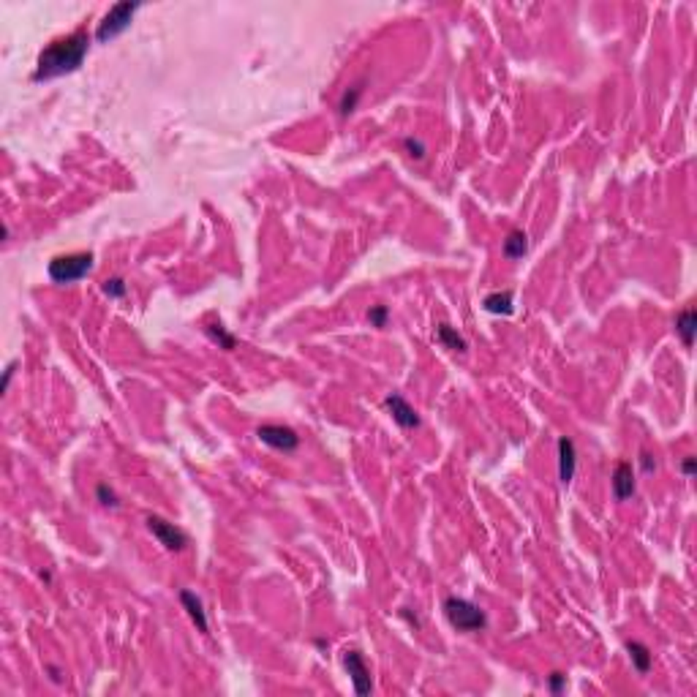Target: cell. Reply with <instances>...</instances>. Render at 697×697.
Masks as SVG:
<instances>
[{
	"mask_svg": "<svg viewBox=\"0 0 697 697\" xmlns=\"http://www.w3.org/2000/svg\"><path fill=\"white\" fill-rule=\"evenodd\" d=\"M88 47H90L88 33H71V36L52 41V44L38 55L33 79H36V82H44V79H57V76L76 71V68L82 66L85 55H88Z\"/></svg>",
	"mask_w": 697,
	"mask_h": 697,
	"instance_id": "6da1fadb",
	"label": "cell"
},
{
	"mask_svg": "<svg viewBox=\"0 0 697 697\" xmlns=\"http://www.w3.org/2000/svg\"><path fill=\"white\" fill-rule=\"evenodd\" d=\"M444 616L460 632H482L488 626L485 610L479 604L469 602V600H460V597H447L444 600Z\"/></svg>",
	"mask_w": 697,
	"mask_h": 697,
	"instance_id": "7a4b0ae2",
	"label": "cell"
},
{
	"mask_svg": "<svg viewBox=\"0 0 697 697\" xmlns=\"http://www.w3.org/2000/svg\"><path fill=\"white\" fill-rule=\"evenodd\" d=\"M93 254H66L55 256L49 262V278L55 283H74L82 281L93 270Z\"/></svg>",
	"mask_w": 697,
	"mask_h": 697,
	"instance_id": "3957f363",
	"label": "cell"
},
{
	"mask_svg": "<svg viewBox=\"0 0 697 697\" xmlns=\"http://www.w3.org/2000/svg\"><path fill=\"white\" fill-rule=\"evenodd\" d=\"M139 11V3H131V0H123V3H114L112 8L107 11V17L98 22V30H95V38L101 44L112 41L114 36H120L129 25H131L133 14Z\"/></svg>",
	"mask_w": 697,
	"mask_h": 697,
	"instance_id": "277c9868",
	"label": "cell"
},
{
	"mask_svg": "<svg viewBox=\"0 0 697 697\" xmlns=\"http://www.w3.org/2000/svg\"><path fill=\"white\" fill-rule=\"evenodd\" d=\"M148 528H150L153 537L167 547V550H172V553H177V550H183V547L189 545L186 531L177 528L174 523H169V520H164V518H158V515H150V518H148Z\"/></svg>",
	"mask_w": 697,
	"mask_h": 697,
	"instance_id": "5b68a950",
	"label": "cell"
},
{
	"mask_svg": "<svg viewBox=\"0 0 697 697\" xmlns=\"http://www.w3.org/2000/svg\"><path fill=\"white\" fill-rule=\"evenodd\" d=\"M256 436H259V441H264L267 447L281 450V453H294L300 447V436L294 434L292 428H286V425H262L256 431Z\"/></svg>",
	"mask_w": 697,
	"mask_h": 697,
	"instance_id": "8992f818",
	"label": "cell"
},
{
	"mask_svg": "<svg viewBox=\"0 0 697 697\" xmlns=\"http://www.w3.org/2000/svg\"><path fill=\"white\" fill-rule=\"evenodd\" d=\"M343 665H346V670H349V676H352L355 692H357V695H371L374 684H371V673H368V667H365L362 654H359V651H346V654H343Z\"/></svg>",
	"mask_w": 697,
	"mask_h": 697,
	"instance_id": "52a82bcc",
	"label": "cell"
},
{
	"mask_svg": "<svg viewBox=\"0 0 697 697\" xmlns=\"http://www.w3.org/2000/svg\"><path fill=\"white\" fill-rule=\"evenodd\" d=\"M384 409L393 415V419H395L400 428H417L419 425V417H417L415 406H409V400L400 398L398 393L384 398Z\"/></svg>",
	"mask_w": 697,
	"mask_h": 697,
	"instance_id": "ba28073f",
	"label": "cell"
},
{
	"mask_svg": "<svg viewBox=\"0 0 697 697\" xmlns=\"http://www.w3.org/2000/svg\"><path fill=\"white\" fill-rule=\"evenodd\" d=\"M632 493H635V471L626 460H621L613 471V496L619 501H626Z\"/></svg>",
	"mask_w": 697,
	"mask_h": 697,
	"instance_id": "9c48e42d",
	"label": "cell"
},
{
	"mask_svg": "<svg viewBox=\"0 0 697 697\" xmlns=\"http://www.w3.org/2000/svg\"><path fill=\"white\" fill-rule=\"evenodd\" d=\"M575 463H578L575 444H572V439L561 436V439H559V477H561L564 485H569L572 477H575Z\"/></svg>",
	"mask_w": 697,
	"mask_h": 697,
	"instance_id": "30bf717a",
	"label": "cell"
},
{
	"mask_svg": "<svg viewBox=\"0 0 697 697\" xmlns=\"http://www.w3.org/2000/svg\"><path fill=\"white\" fill-rule=\"evenodd\" d=\"M482 308L496 316H509L515 311V294L512 292H493L482 300Z\"/></svg>",
	"mask_w": 697,
	"mask_h": 697,
	"instance_id": "8fae6325",
	"label": "cell"
},
{
	"mask_svg": "<svg viewBox=\"0 0 697 697\" xmlns=\"http://www.w3.org/2000/svg\"><path fill=\"white\" fill-rule=\"evenodd\" d=\"M180 602H183V607L189 610L191 621L196 624V629H199V632H208V616H205L202 600H199L193 591H180Z\"/></svg>",
	"mask_w": 697,
	"mask_h": 697,
	"instance_id": "7c38bea8",
	"label": "cell"
},
{
	"mask_svg": "<svg viewBox=\"0 0 697 697\" xmlns=\"http://www.w3.org/2000/svg\"><path fill=\"white\" fill-rule=\"evenodd\" d=\"M676 333L681 335L684 346H692V343H695V333H697L695 308H684L679 316H676Z\"/></svg>",
	"mask_w": 697,
	"mask_h": 697,
	"instance_id": "4fadbf2b",
	"label": "cell"
},
{
	"mask_svg": "<svg viewBox=\"0 0 697 697\" xmlns=\"http://www.w3.org/2000/svg\"><path fill=\"white\" fill-rule=\"evenodd\" d=\"M528 251V234L526 232H520V229H515V232H509L507 240H504V256L507 259H523Z\"/></svg>",
	"mask_w": 697,
	"mask_h": 697,
	"instance_id": "5bb4252c",
	"label": "cell"
},
{
	"mask_svg": "<svg viewBox=\"0 0 697 697\" xmlns=\"http://www.w3.org/2000/svg\"><path fill=\"white\" fill-rule=\"evenodd\" d=\"M436 340L444 346V349H450V352H466V340L458 335V330L450 327V324H439L436 327Z\"/></svg>",
	"mask_w": 697,
	"mask_h": 697,
	"instance_id": "9a60e30c",
	"label": "cell"
},
{
	"mask_svg": "<svg viewBox=\"0 0 697 697\" xmlns=\"http://www.w3.org/2000/svg\"><path fill=\"white\" fill-rule=\"evenodd\" d=\"M626 651H629V660L635 665V670L638 673H648V667H651V651L638 641L626 643Z\"/></svg>",
	"mask_w": 697,
	"mask_h": 697,
	"instance_id": "2e32d148",
	"label": "cell"
},
{
	"mask_svg": "<svg viewBox=\"0 0 697 697\" xmlns=\"http://www.w3.org/2000/svg\"><path fill=\"white\" fill-rule=\"evenodd\" d=\"M205 333H208V338L213 340V343H218L221 349H234V338L224 330V324H210V327H205Z\"/></svg>",
	"mask_w": 697,
	"mask_h": 697,
	"instance_id": "e0dca14e",
	"label": "cell"
},
{
	"mask_svg": "<svg viewBox=\"0 0 697 697\" xmlns=\"http://www.w3.org/2000/svg\"><path fill=\"white\" fill-rule=\"evenodd\" d=\"M104 294L112 297V300L126 297V281H123V278H109V281L104 283Z\"/></svg>",
	"mask_w": 697,
	"mask_h": 697,
	"instance_id": "ac0fdd59",
	"label": "cell"
},
{
	"mask_svg": "<svg viewBox=\"0 0 697 697\" xmlns=\"http://www.w3.org/2000/svg\"><path fill=\"white\" fill-rule=\"evenodd\" d=\"M359 93H362L359 88H352L349 93H346V95H343V98H340V114L355 112V107H357V101H359Z\"/></svg>",
	"mask_w": 697,
	"mask_h": 697,
	"instance_id": "d6986e66",
	"label": "cell"
},
{
	"mask_svg": "<svg viewBox=\"0 0 697 697\" xmlns=\"http://www.w3.org/2000/svg\"><path fill=\"white\" fill-rule=\"evenodd\" d=\"M387 314H390L387 305H374V308L368 311V321H371L374 327H384V324H387Z\"/></svg>",
	"mask_w": 697,
	"mask_h": 697,
	"instance_id": "ffe728a7",
	"label": "cell"
},
{
	"mask_svg": "<svg viewBox=\"0 0 697 697\" xmlns=\"http://www.w3.org/2000/svg\"><path fill=\"white\" fill-rule=\"evenodd\" d=\"M95 496H98V501H101L104 507H117V504H120L117 496H114V490L107 488V485H98V488H95Z\"/></svg>",
	"mask_w": 697,
	"mask_h": 697,
	"instance_id": "44dd1931",
	"label": "cell"
},
{
	"mask_svg": "<svg viewBox=\"0 0 697 697\" xmlns=\"http://www.w3.org/2000/svg\"><path fill=\"white\" fill-rule=\"evenodd\" d=\"M403 148L409 150L412 158H422V155H425V145H422L419 139H415V136H406V139H403Z\"/></svg>",
	"mask_w": 697,
	"mask_h": 697,
	"instance_id": "7402d4cb",
	"label": "cell"
},
{
	"mask_svg": "<svg viewBox=\"0 0 697 697\" xmlns=\"http://www.w3.org/2000/svg\"><path fill=\"white\" fill-rule=\"evenodd\" d=\"M14 371H17V362H8V368L3 371V384H0V393H8V384H11Z\"/></svg>",
	"mask_w": 697,
	"mask_h": 697,
	"instance_id": "603a6c76",
	"label": "cell"
},
{
	"mask_svg": "<svg viewBox=\"0 0 697 697\" xmlns=\"http://www.w3.org/2000/svg\"><path fill=\"white\" fill-rule=\"evenodd\" d=\"M564 679H566L564 673H553V676H550V689H553V692H561V686H564Z\"/></svg>",
	"mask_w": 697,
	"mask_h": 697,
	"instance_id": "cb8c5ba5",
	"label": "cell"
},
{
	"mask_svg": "<svg viewBox=\"0 0 697 697\" xmlns=\"http://www.w3.org/2000/svg\"><path fill=\"white\" fill-rule=\"evenodd\" d=\"M641 466H643V471H654V469H657V463L651 460V455H648V453L641 455Z\"/></svg>",
	"mask_w": 697,
	"mask_h": 697,
	"instance_id": "d4e9b609",
	"label": "cell"
},
{
	"mask_svg": "<svg viewBox=\"0 0 697 697\" xmlns=\"http://www.w3.org/2000/svg\"><path fill=\"white\" fill-rule=\"evenodd\" d=\"M681 471H684L686 477H692V474H695V458H686V460L681 463Z\"/></svg>",
	"mask_w": 697,
	"mask_h": 697,
	"instance_id": "484cf974",
	"label": "cell"
}]
</instances>
